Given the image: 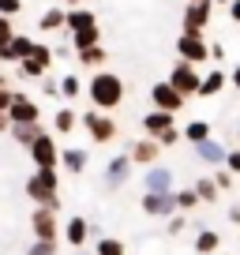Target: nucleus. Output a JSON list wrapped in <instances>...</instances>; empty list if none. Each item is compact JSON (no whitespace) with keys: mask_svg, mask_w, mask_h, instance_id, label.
<instances>
[{"mask_svg":"<svg viewBox=\"0 0 240 255\" xmlns=\"http://www.w3.org/2000/svg\"><path fill=\"white\" fill-rule=\"evenodd\" d=\"M154 139H158V143L161 146H176V143H180V139H184V131H180V128H165V131H161V135H154Z\"/></svg>","mask_w":240,"mask_h":255,"instance_id":"f704fd0d","label":"nucleus"},{"mask_svg":"<svg viewBox=\"0 0 240 255\" xmlns=\"http://www.w3.org/2000/svg\"><path fill=\"white\" fill-rule=\"evenodd\" d=\"M41 94L45 98H60V83L56 79H41Z\"/></svg>","mask_w":240,"mask_h":255,"instance_id":"58836bf2","label":"nucleus"},{"mask_svg":"<svg viewBox=\"0 0 240 255\" xmlns=\"http://www.w3.org/2000/svg\"><path fill=\"white\" fill-rule=\"evenodd\" d=\"M68 30H87V26H98V15L90 8H68Z\"/></svg>","mask_w":240,"mask_h":255,"instance_id":"412c9836","label":"nucleus"},{"mask_svg":"<svg viewBox=\"0 0 240 255\" xmlns=\"http://www.w3.org/2000/svg\"><path fill=\"white\" fill-rule=\"evenodd\" d=\"M214 184H218V188H229V184H233V173H229V169H222V165H218V173H214Z\"/></svg>","mask_w":240,"mask_h":255,"instance_id":"ea45409f","label":"nucleus"},{"mask_svg":"<svg viewBox=\"0 0 240 255\" xmlns=\"http://www.w3.org/2000/svg\"><path fill=\"white\" fill-rule=\"evenodd\" d=\"M184 4H192V0H184Z\"/></svg>","mask_w":240,"mask_h":255,"instance_id":"864d4df0","label":"nucleus"},{"mask_svg":"<svg viewBox=\"0 0 240 255\" xmlns=\"http://www.w3.org/2000/svg\"><path fill=\"white\" fill-rule=\"evenodd\" d=\"M229 87H237V90H240V64H237V68L229 72Z\"/></svg>","mask_w":240,"mask_h":255,"instance_id":"49530a36","label":"nucleus"},{"mask_svg":"<svg viewBox=\"0 0 240 255\" xmlns=\"http://www.w3.org/2000/svg\"><path fill=\"white\" fill-rule=\"evenodd\" d=\"M146 191H173V169H161V165H146L143 176Z\"/></svg>","mask_w":240,"mask_h":255,"instance_id":"2eb2a0df","label":"nucleus"},{"mask_svg":"<svg viewBox=\"0 0 240 255\" xmlns=\"http://www.w3.org/2000/svg\"><path fill=\"white\" fill-rule=\"evenodd\" d=\"M64 4H68V8H87L90 0H64Z\"/></svg>","mask_w":240,"mask_h":255,"instance_id":"09e8293b","label":"nucleus"},{"mask_svg":"<svg viewBox=\"0 0 240 255\" xmlns=\"http://www.w3.org/2000/svg\"><path fill=\"white\" fill-rule=\"evenodd\" d=\"M23 11V0H0V15H19Z\"/></svg>","mask_w":240,"mask_h":255,"instance_id":"4c0bfd02","label":"nucleus"},{"mask_svg":"<svg viewBox=\"0 0 240 255\" xmlns=\"http://www.w3.org/2000/svg\"><path fill=\"white\" fill-rule=\"evenodd\" d=\"M214 19V0H192L184 8V23H180V34H203Z\"/></svg>","mask_w":240,"mask_h":255,"instance_id":"20e7f679","label":"nucleus"},{"mask_svg":"<svg viewBox=\"0 0 240 255\" xmlns=\"http://www.w3.org/2000/svg\"><path fill=\"white\" fill-rule=\"evenodd\" d=\"M11 98H15V90H8V87H0V113H8Z\"/></svg>","mask_w":240,"mask_h":255,"instance_id":"37998d69","label":"nucleus"},{"mask_svg":"<svg viewBox=\"0 0 240 255\" xmlns=\"http://www.w3.org/2000/svg\"><path fill=\"white\" fill-rule=\"evenodd\" d=\"M237 131H240V124H237Z\"/></svg>","mask_w":240,"mask_h":255,"instance_id":"5fc2aeb1","label":"nucleus"},{"mask_svg":"<svg viewBox=\"0 0 240 255\" xmlns=\"http://www.w3.org/2000/svg\"><path fill=\"white\" fill-rule=\"evenodd\" d=\"M72 34V49H87V45H98L102 41V30L98 26H87V30H68Z\"/></svg>","mask_w":240,"mask_h":255,"instance_id":"393cba45","label":"nucleus"},{"mask_svg":"<svg viewBox=\"0 0 240 255\" xmlns=\"http://www.w3.org/2000/svg\"><path fill=\"white\" fill-rule=\"evenodd\" d=\"M64 23H68V8H49L45 15L38 19V26H41V30H49V34H53V30H60Z\"/></svg>","mask_w":240,"mask_h":255,"instance_id":"b1692460","label":"nucleus"},{"mask_svg":"<svg viewBox=\"0 0 240 255\" xmlns=\"http://www.w3.org/2000/svg\"><path fill=\"white\" fill-rule=\"evenodd\" d=\"M60 165H64L68 173H87L90 154L83 150V146H68V150H60Z\"/></svg>","mask_w":240,"mask_h":255,"instance_id":"a211bd4d","label":"nucleus"},{"mask_svg":"<svg viewBox=\"0 0 240 255\" xmlns=\"http://www.w3.org/2000/svg\"><path fill=\"white\" fill-rule=\"evenodd\" d=\"M30 255H56V240H38L30 248Z\"/></svg>","mask_w":240,"mask_h":255,"instance_id":"c9c22d12","label":"nucleus"},{"mask_svg":"<svg viewBox=\"0 0 240 255\" xmlns=\"http://www.w3.org/2000/svg\"><path fill=\"white\" fill-rule=\"evenodd\" d=\"M8 117H11V124H30V120H38L41 113H38V105H34L26 94L15 90V98H11V105H8Z\"/></svg>","mask_w":240,"mask_h":255,"instance_id":"ddd939ff","label":"nucleus"},{"mask_svg":"<svg viewBox=\"0 0 240 255\" xmlns=\"http://www.w3.org/2000/svg\"><path fill=\"white\" fill-rule=\"evenodd\" d=\"M8 131L15 135V143H19V146H30L34 139L41 135V124H38V120H30V124H11Z\"/></svg>","mask_w":240,"mask_h":255,"instance_id":"5701e85b","label":"nucleus"},{"mask_svg":"<svg viewBox=\"0 0 240 255\" xmlns=\"http://www.w3.org/2000/svg\"><path fill=\"white\" fill-rule=\"evenodd\" d=\"M0 87H4V75H0Z\"/></svg>","mask_w":240,"mask_h":255,"instance_id":"603ef678","label":"nucleus"},{"mask_svg":"<svg viewBox=\"0 0 240 255\" xmlns=\"http://www.w3.org/2000/svg\"><path fill=\"white\" fill-rule=\"evenodd\" d=\"M64 240L72 248H83L90 240V222L87 218H68V225H64Z\"/></svg>","mask_w":240,"mask_h":255,"instance_id":"dca6fc26","label":"nucleus"},{"mask_svg":"<svg viewBox=\"0 0 240 255\" xmlns=\"http://www.w3.org/2000/svg\"><path fill=\"white\" fill-rule=\"evenodd\" d=\"M150 102H154V109L180 113V109H184V102H188V98L180 94V90H176L169 79H161V83H154V87H150Z\"/></svg>","mask_w":240,"mask_h":255,"instance_id":"6e6552de","label":"nucleus"},{"mask_svg":"<svg viewBox=\"0 0 240 255\" xmlns=\"http://www.w3.org/2000/svg\"><path fill=\"white\" fill-rule=\"evenodd\" d=\"M128 154H131V161H135V165H154V161H158V154H161V143H158L154 135L135 139V143L128 146Z\"/></svg>","mask_w":240,"mask_h":255,"instance_id":"9b49d317","label":"nucleus"},{"mask_svg":"<svg viewBox=\"0 0 240 255\" xmlns=\"http://www.w3.org/2000/svg\"><path fill=\"white\" fill-rule=\"evenodd\" d=\"M8 128H11V117H8V113H0V131H8Z\"/></svg>","mask_w":240,"mask_h":255,"instance_id":"de8ad7c7","label":"nucleus"},{"mask_svg":"<svg viewBox=\"0 0 240 255\" xmlns=\"http://www.w3.org/2000/svg\"><path fill=\"white\" fill-rule=\"evenodd\" d=\"M26 195L38 207H56L60 210V173L56 169H34L26 180Z\"/></svg>","mask_w":240,"mask_h":255,"instance_id":"f03ea898","label":"nucleus"},{"mask_svg":"<svg viewBox=\"0 0 240 255\" xmlns=\"http://www.w3.org/2000/svg\"><path fill=\"white\" fill-rule=\"evenodd\" d=\"M26 150H30V161L38 169H56V165H60V150H56V139L49 135V131H41Z\"/></svg>","mask_w":240,"mask_h":255,"instance_id":"423d86ee","label":"nucleus"},{"mask_svg":"<svg viewBox=\"0 0 240 255\" xmlns=\"http://www.w3.org/2000/svg\"><path fill=\"white\" fill-rule=\"evenodd\" d=\"M173 117H176V113H165V109H150V113L143 117V131H146V135H161L165 128H173Z\"/></svg>","mask_w":240,"mask_h":255,"instance_id":"f3484780","label":"nucleus"},{"mask_svg":"<svg viewBox=\"0 0 240 255\" xmlns=\"http://www.w3.org/2000/svg\"><path fill=\"white\" fill-rule=\"evenodd\" d=\"M214 4H229V0H214Z\"/></svg>","mask_w":240,"mask_h":255,"instance_id":"3c124183","label":"nucleus"},{"mask_svg":"<svg viewBox=\"0 0 240 255\" xmlns=\"http://www.w3.org/2000/svg\"><path fill=\"white\" fill-rule=\"evenodd\" d=\"M229 15H233V23H240V0H229Z\"/></svg>","mask_w":240,"mask_h":255,"instance_id":"a18cd8bd","label":"nucleus"},{"mask_svg":"<svg viewBox=\"0 0 240 255\" xmlns=\"http://www.w3.org/2000/svg\"><path fill=\"white\" fill-rule=\"evenodd\" d=\"M184 139L188 143H203V139H210V124L207 120H192V124H184Z\"/></svg>","mask_w":240,"mask_h":255,"instance_id":"bb28decb","label":"nucleus"},{"mask_svg":"<svg viewBox=\"0 0 240 255\" xmlns=\"http://www.w3.org/2000/svg\"><path fill=\"white\" fill-rule=\"evenodd\" d=\"M53 124H56V131H60V135H68V131L79 124V117H75V109H56Z\"/></svg>","mask_w":240,"mask_h":255,"instance_id":"c756f323","label":"nucleus"},{"mask_svg":"<svg viewBox=\"0 0 240 255\" xmlns=\"http://www.w3.org/2000/svg\"><path fill=\"white\" fill-rule=\"evenodd\" d=\"M218 244H222V237H218L214 229H203L199 237H195V252H199V255H210V252H218Z\"/></svg>","mask_w":240,"mask_h":255,"instance_id":"cd10ccee","label":"nucleus"},{"mask_svg":"<svg viewBox=\"0 0 240 255\" xmlns=\"http://www.w3.org/2000/svg\"><path fill=\"white\" fill-rule=\"evenodd\" d=\"M225 169H229L233 176L240 173V150H229V154H225Z\"/></svg>","mask_w":240,"mask_h":255,"instance_id":"a19ab883","label":"nucleus"},{"mask_svg":"<svg viewBox=\"0 0 240 255\" xmlns=\"http://www.w3.org/2000/svg\"><path fill=\"white\" fill-rule=\"evenodd\" d=\"M90 102L102 113L117 109V105L124 102V79H120L117 72H94L90 75Z\"/></svg>","mask_w":240,"mask_h":255,"instance_id":"f257e3e1","label":"nucleus"},{"mask_svg":"<svg viewBox=\"0 0 240 255\" xmlns=\"http://www.w3.org/2000/svg\"><path fill=\"white\" fill-rule=\"evenodd\" d=\"M30 56L34 60H41L45 68H53V60H56V53H53V45H45V41H34V49H30Z\"/></svg>","mask_w":240,"mask_h":255,"instance_id":"72a5a7b5","label":"nucleus"},{"mask_svg":"<svg viewBox=\"0 0 240 255\" xmlns=\"http://www.w3.org/2000/svg\"><path fill=\"white\" fill-rule=\"evenodd\" d=\"M105 49H102V41H98V45H87V49H75V60L83 64V68H102L105 64Z\"/></svg>","mask_w":240,"mask_h":255,"instance_id":"4be33fe9","label":"nucleus"},{"mask_svg":"<svg viewBox=\"0 0 240 255\" xmlns=\"http://www.w3.org/2000/svg\"><path fill=\"white\" fill-rule=\"evenodd\" d=\"M169 83H173V87L180 90L184 98H192V94H199V83H203V75L195 72V64H188V60H180V56H176L173 72H169Z\"/></svg>","mask_w":240,"mask_h":255,"instance_id":"39448f33","label":"nucleus"},{"mask_svg":"<svg viewBox=\"0 0 240 255\" xmlns=\"http://www.w3.org/2000/svg\"><path fill=\"white\" fill-rule=\"evenodd\" d=\"M176 56L188 60V64H207L210 45L203 41V34H180V38H176Z\"/></svg>","mask_w":240,"mask_h":255,"instance_id":"0eeeda50","label":"nucleus"},{"mask_svg":"<svg viewBox=\"0 0 240 255\" xmlns=\"http://www.w3.org/2000/svg\"><path fill=\"white\" fill-rule=\"evenodd\" d=\"M173 199H176V207H180V210H195V207L203 203L195 188H180V191H173Z\"/></svg>","mask_w":240,"mask_h":255,"instance_id":"c85d7f7f","label":"nucleus"},{"mask_svg":"<svg viewBox=\"0 0 240 255\" xmlns=\"http://www.w3.org/2000/svg\"><path fill=\"white\" fill-rule=\"evenodd\" d=\"M210 56H214V60H225V45H222V41H214V45H210Z\"/></svg>","mask_w":240,"mask_h":255,"instance_id":"c03bdc74","label":"nucleus"},{"mask_svg":"<svg viewBox=\"0 0 240 255\" xmlns=\"http://www.w3.org/2000/svg\"><path fill=\"white\" fill-rule=\"evenodd\" d=\"M229 222H240V203H237V207H229Z\"/></svg>","mask_w":240,"mask_h":255,"instance_id":"8fccbe9b","label":"nucleus"},{"mask_svg":"<svg viewBox=\"0 0 240 255\" xmlns=\"http://www.w3.org/2000/svg\"><path fill=\"white\" fill-rule=\"evenodd\" d=\"M195 191H199V199H203V203H214L222 188L214 184V176H199V180H195Z\"/></svg>","mask_w":240,"mask_h":255,"instance_id":"2f4dec72","label":"nucleus"},{"mask_svg":"<svg viewBox=\"0 0 240 255\" xmlns=\"http://www.w3.org/2000/svg\"><path fill=\"white\" fill-rule=\"evenodd\" d=\"M30 49H34V38H26V34H11V41H8V49H4V56L0 60H23V56H30Z\"/></svg>","mask_w":240,"mask_h":255,"instance_id":"aec40b11","label":"nucleus"},{"mask_svg":"<svg viewBox=\"0 0 240 255\" xmlns=\"http://www.w3.org/2000/svg\"><path fill=\"white\" fill-rule=\"evenodd\" d=\"M83 128H87V135L94 139V143H113V139L120 135V128H117V120L109 117V113H102V109H90V113H83Z\"/></svg>","mask_w":240,"mask_h":255,"instance_id":"7ed1b4c3","label":"nucleus"},{"mask_svg":"<svg viewBox=\"0 0 240 255\" xmlns=\"http://www.w3.org/2000/svg\"><path fill=\"white\" fill-rule=\"evenodd\" d=\"M30 229L38 240H56V229H60V222H56V207H38L30 214Z\"/></svg>","mask_w":240,"mask_h":255,"instance_id":"1a4fd4ad","label":"nucleus"},{"mask_svg":"<svg viewBox=\"0 0 240 255\" xmlns=\"http://www.w3.org/2000/svg\"><path fill=\"white\" fill-rule=\"evenodd\" d=\"M94 255H128V252H124V244H120V240H113V237H98Z\"/></svg>","mask_w":240,"mask_h":255,"instance_id":"473e14b6","label":"nucleus"},{"mask_svg":"<svg viewBox=\"0 0 240 255\" xmlns=\"http://www.w3.org/2000/svg\"><path fill=\"white\" fill-rule=\"evenodd\" d=\"M83 94V83H79V75H60V98H68V102H72V98H79Z\"/></svg>","mask_w":240,"mask_h":255,"instance_id":"7c9ffc66","label":"nucleus"},{"mask_svg":"<svg viewBox=\"0 0 240 255\" xmlns=\"http://www.w3.org/2000/svg\"><path fill=\"white\" fill-rule=\"evenodd\" d=\"M19 72H23V79H45L49 68L41 60H34V56H23V60H19Z\"/></svg>","mask_w":240,"mask_h":255,"instance_id":"a878e982","label":"nucleus"},{"mask_svg":"<svg viewBox=\"0 0 240 255\" xmlns=\"http://www.w3.org/2000/svg\"><path fill=\"white\" fill-rule=\"evenodd\" d=\"M225 146L218 143V139H203V143H195V158L199 161H207L210 169H218V165H225Z\"/></svg>","mask_w":240,"mask_h":255,"instance_id":"4468645a","label":"nucleus"},{"mask_svg":"<svg viewBox=\"0 0 240 255\" xmlns=\"http://www.w3.org/2000/svg\"><path fill=\"white\" fill-rule=\"evenodd\" d=\"M11 34H15V23H11V15H0V41H11Z\"/></svg>","mask_w":240,"mask_h":255,"instance_id":"e433bc0d","label":"nucleus"},{"mask_svg":"<svg viewBox=\"0 0 240 255\" xmlns=\"http://www.w3.org/2000/svg\"><path fill=\"white\" fill-rule=\"evenodd\" d=\"M143 210L150 218H169L176 210V199H173V191H146L143 195Z\"/></svg>","mask_w":240,"mask_h":255,"instance_id":"9d476101","label":"nucleus"},{"mask_svg":"<svg viewBox=\"0 0 240 255\" xmlns=\"http://www.w3.org/2000/svg\"><path fill=\"white\" fill-rule=\"evenodd\" d=\"M131 154H117V158H109V165H105V184L109 188H120V184L131 176Z\"/></svg>","mask_w":240,"mask_h":255,"instance_id":"f8f14e48","label":"nucleus"},{"mask_svg":"<svg viewBox=\"0 0 240 255\" xmlns=\"http://www.w3.org/2000/svg\"><path fill=\"white\" fill-rule=\"evenodd\" d=\"M225 87H229V75H225L222 68H210V75H203V83H199V98H214V94H222Z\"/></svg>","mask_w":240,"mask_h":255,"instance_id":"6ab92c4d","label":"nucleus"},{"mask_svg":"<svg viewBox=\"0 0 240 255\" xmlns=\"http://www.w3.org/2000/svg\"><path fill=\"white\" fill-rule=\"evenodd\" d=\"M188 229V222H184V214L180 218H169V233H173V237H180V233Z\"/></svg>","mask_w":240,"mask_h":255,"instance_id":"79ce46f5","label":"nucleus"}]
</instances>
